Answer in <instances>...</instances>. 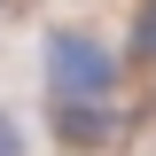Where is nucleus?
Returning a JSON list of instances; mask_svg holds the SVG:
<instances>
[{"label":"nucleus","mask_w":156,"mask_h":156,"mask_svg":"<svg viewBox=\"0 0 156 156\" xmlns=\"http://www.w3.org/2000/svg\"><path fill=\"white\" fill-rule=\"evenodd\" d=\"M47 86L55 101H101L117 86V55L86 31H47Z\"/></svg>","instance_id":"f257e3e1"},{"label":"nucleus","mask_w":156,"mask_h":156,"mask_svg":"<svg viewBox=\"0 0 156 156\" xmlns=\"http://www.w3.org/2000/svg\"><path fill=\"white\" fill-rule=\"evenodd\" d=\"M133 55H156V0H148V16H140V31H133Z\"/></svg>","instance_id":"f03ea898"},{"label":"nucleus","mask_w":156,"mask_h":156,"mask_svg":"<svg viewBox=\"0 0 156 156\" xmlns=\"http://www.w3.org/2000/svg\"><path fill=\"white\" fill-rule=\"evenodd\" d=\"M0 156H16V125H8V117H0Z\"/></svg>","instance_id":"7ed1b4c3"}]
</instances>
